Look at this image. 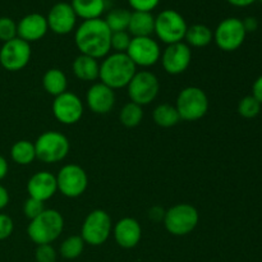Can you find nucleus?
I'll return each mask as SVG.
<instances>
[{
  "label": "nucleus",
  "mask_w": 262,
  "mask_h": 262,
  "mask_svg": "<svg viewBox=\"0 0 262 262\" xmlns=\"http://www.w3.org/2000/svg\"><path fill=\"white\" fill-rule=\"evenodd\" d=\"M112 33L101 18L83 20L74 32V42L79 53L99 60L110 54Z\"/></svg>",
  "instance_id": "1"
},
{
  "label": "nucleus",
  "mask_w": 262,
  "mask_h": 262,
  "mask_svg": "<svg viewBox=\"0 0 262 262\" xmlns=\"http://www.w3.org/2000/svg\"><path fill=\"white\" fill-rule=\"evenodd\" d=\"M137 72L129 56L125 53H113L104 58L100 64V82L113 90L124 89L132 81Z\"/></svg>",
  "instance_id": "2"
},
{
  "label": "nucleus",
  "mask_w": 262,
  "mask_h": 262,
  "mask_svg": "<svg viewBox=\"0 0 262 262\" xmlns=\"http://www.w3.org/2000/svg\"><path fill=\"white\" fill-rule=\"evenodd\" d=\"M64 229V217L58 210L45 209L37 217L30 220L27 234L35 245H51Z\"/></svg>",
  "instance_id": "3"
},
{
  "label": "nucleus",
  "mask_w": 262,
  "mask_h": 262,
  "mask_svg": "<svg viewBox=\"0 0 262 262\" xmlns=\"http://www.w3.org/2000/svg\"><path fill=\"white\" fill-rule=\"evenodd\" d=\"M176 107L181 120L197 122L209 112V97L200 87L188 86L178 94Z\"/></svg>",
  "instance_id": "4"
},
{
  "label": "nucleus",
  "mask_w": 262,
  "mask_h": 262,
  "mask_svg": "<svg viewBox=\"0 0 262 262\" xmlns=\"http://www.w3.org/2000/svg\"><path fill=\"white\" fill-rule=\"evenodd\" d=\"M36 159L45 164L63 161L71 150V142L63 133L58 130H46L35 141Z\"/></svg>",
  "instance_id": "5"
},
{
  "label": "nucleus",
  "mask_w": 262,
  "mask_h": 262,
  "mask_svg": "<svg viewBox=\"0 0 262 262\" xmlns=\"http://www.w3.org/2000/svg\"><path fill=\"white\" fill-rule=\"evenodd\" d=\"M164 227L176 237H183L196 229L200 222V214L189 204H177L166 210L164 215Z\"/></svg>",
  "instance_id": "6"
},
{
  "label": "nucleus",
  "mask_w": 262,
  "mask_h": 262,
  "mask_svg": "<svg viewBox=\"0 0 262 262\" xmlns=\"http://www.w3.org/2000/svg\"><path fill=\"white\" fill-rule=\"evenodd\" d=\"M187 25L186 19L179 12L174 9H165L155 17V31L159 40L166 45L182 42L186 36Z\"/></svg>",
  "instance_id": "7"
},
{
  "label": "nucleus",
  "mask_w": 262,
  "mask_h": 262,
  "mask_svg": "<svg viewBox=\"0 0 262 262\" xmlns=\"http://www.w3.org/2000/svg\"><path fill=\"white\" fill-rule=\"evenodd\" d=\"M113 232V222L105 210L96 209L90 212L83 220L81 228V237L86 245L101 246L109 239Z\"/></svg>",
  "instance_id": "8"
},
{
  "label": "nucleus",
  "mask_w": 262,
  "mask_h": 262,
  "mask_svg": "<svg viewBox=\"0 0 262 262\" xmlns=\"http://www.w3.org/2000/svg\"><path fill=\"white\" fill-rule=\"evenodd\" d=\"M127 91L130 101L140 106H145L151 104L158 97L160 91V82L152 72H136L132 81L127 86Z\"/></svg>",
  "instance_id": "9"
},
{
  "label": "nucleus",
  "mask_w": 262,
  "mask_h": 262,
  "mask_svg": "<svg viewBox=\"0 0 262 262\" xmlns=\"http://www.w3.org/2000/svg\"><path fill=\"white\" fill-rule=\"evenodd\" d=\"M58 191L68 199H77L86 192L89 177L84 169L77 164H67L56 174Z\"/></svg>",
  "instance_id": "10"
},
{
  "label": "nucleus",
  "mask_w": 262,
  "mask_h": 262,
  "mask_svg": "<svg viewBox=\"0 0 262 262\" xmlns=\"http://www.w3.org/2000/svg\"><path fill=\"white\" fill-rule=\"evenodd\" d=\"M245 27L242 19L235 17L225 18L217 25L214 31V41L217 48L227 53L238 50L243 45L246 40Z\"/></svg>",
  "instance_id": "11"
},
{
  "label": "nucleus",
  "mask_w": 262,
  "mask_h": 262,
  "mask_svg": "<svg viewBox=\"0 0 262 262\" xmlns=\"http://www.w3.org/2000/svg\"><path fill=\"white\" fill-rule=\"evenodd\" d=\"M32 55L31 45L19 37L3 42L0 48V66L8 72H18L28 66Z\"/></svg>",
  "instance_id": "12"
},
{
  "label": "nucleus",
  "mask_w": 262,
  "mask_h": 262,
  "mask_svg": "<svg viewBox=\"0 0 262 262\" xmlns=\"http://www.w3.org/2000/svg\"><path fill=\"white\" fill-rule=\"evenodd\" d=\"M51 110L55 119L61 124L73 125L83 117L84 106L82 100L76 94L67 91L54 97Z\"/></svg>",
  "instance_id": "13"
},
{
  "label": "nucleus",
  "mask_w": 262,
  "mask_h": 262,
  "mask_svg": "<svg viewBox=\"0 0 262 262\" xmlns=\"http://www.w3.org/2000/svg\"><path fill=\"white\" fill-rule=\"evenodd\" d=\"M125 54L136 67L148 68L160 60L161 49L158 41L152 37H132Z\"/></svg>",
  "instance_id": "14"
},
{
  "label": "nucleus",
  "mask_w": 262,
  "mask_h": 262,
  "mask_svg": "<svg viewBox=\"0 0 262 262\" xmlns=\"http://www.w3.org/2000/svg\"><path fill=\"white\" fill-rule=\"evenodd\" d=\"M161 64L164 71L171 76L184 73L191 66L192 50L186 42H177L168 45L161 53Z\"/></svg>",
  "instance_id": "15"
},
{
  "label": "nucleus",
  "mask_w": 262,
  "mask_h": 262,
  "mask_svg": "<svg viewBox=\"0 0 262 262\" xmlns=\"http://www.w3.org/2000/svg\"><path fill=\"white\" fill-rule=\"evenodd\" d=\"M49 30L56 35H68L76 28L77 15L69 3H56L49 10L48 17Z\"/></svg>",
  "instance_id": "16"
},
{
  "label": "nucleus",
  "mask_w": 262,
  "mask_h": 262,
  "mask_svg": "<svg viewBox=\"0 0 262 262\" xmlns=\"http://www.w3.org/2000/svg\"><path fill=\"white\" fill-rule=\"evenodd\" d=\"M117 97L115 91L102 82L94 83L86 92V104L92 113L105 115L114 107Z\"/></svg>",
  "instance_id": "17"
},
{
  "label": "nucleus",
  "mask_w": 262,
  "mask_h": 262,
  "mask_svg": "<svg viewBox=\"0 0 262 262\" xmlns=\"http://www.w3.org/2000/svg\"><path fill=\"white\" fill-rule=\"evenodd\" d=\"M113 235L119 247L130 250L140 243L142 238V228L135 217H123L113 227Z\"/></svg>",
  "instance_id": "18"
},
{
  "label": "nucleus",
  "mask_w": 262,
  "mask_h": 262,
  "mask_svg": "<svg viewBox=\"0 0 262 262\" xmlns=\"http://www.w3.org/2000/svg\"><path fill=\"white\" fill-rule=\"evenodd\" d=\"M27 192L30 197L45 202L53 199L58 192L56 176L50 171H37L27 182Z\"/></svg>",
  "instance_id": "19"
},
{
  "label": "nucleus",
  "mask_w": 262,
  "mask_h": 262,
  "mask_svg": "<svg viewBox=\"0 0 262 262\" xmlns=\"http://www.w3.org/2000/svg\"><path fill=\"white\" fill-rule=\"evenodd\" d=\"M49 26L46 17L38 13H31L25 15L17 23V37L31 43L41 40L48 33Z\"/></svg>",
  "instance_id": "20"
},
{
  "label": "nucleus",
  "mask_w": 262,
  "mask_h": 262,
  "mask_svg": "<svg viewBox=\"0 0 262 262\" xmlns=\"http://www.w3.org/2000/svg\"><path fill=\"white\" fill-rule=\"evenodd\" d=\"M127 31L132 37H151L155 31V17L151 12H132Z\"/></svg>",
  "instance_id": "21"
},
{
  "label": "nucleus",
  "mask_w": 262,
  "mask_h": 262,
  "mask_svg": "<svg viewBox=\"0 0 262 262\" xmlns=\"http://www.w3.org/2000/svg\"><path fill=\"white\" fill-rule=\"evenodd\" d=\"M72 69H73L74 76L81 81L94 82L99 78L100 63L97 59L81 54L74 59Z\"/></svg>",
  "instance_id": "22"
},
{
  "label": "nucleus",
  "mask_w": 262,
  "mask_h": 262,
  "mask_svg": "<svg viewBox=\"0 0 262 262\" xmlns=\"http://www.w3.org/2000/svg\"><path fill=\"white\" fill-rule=\"evenodd\" d=\"M71 5L77 18L79 17L83 20L101 18V14L106 9L105 0H72Z\"/></svg>",
  "instance_id": "23"
},
{
  "label": "nucleus",
  "mask_w": 262,
  "mask_h": 262,
  "mask_svg": "<svg viewBox=\"0 0 262 262\" xmlns=\"http://www.w3.org/2000/svg\"><path fill=\"white\" fill-rule=\"evenodd\" d=\"M42 87L49 95L56 97L67 92L68 89V78L66 73L59 68H51L43 73Z\"/></svg>",
  "instance_id": "24"
},
{
  "label": "nucleus",
  "mask_w": 262,
  "mask_h": 262,
  "mask_svg": "<svg viewBox=\"0 0 262 262\" xmlns=\"http://www.w3.org/2000/svg\"><path fill=\"white\" fill-rule=\"evenodd\" d=\"M184 40L187 41V45L189 48H205V46L210 45L214 40V32L211 28L207 27L206 25H201V23H196V25L188 26L187 28L186 36Z\"/></svg>",
  "instance_id": "25"
},
{
  "label": "nucleus",
  "mask_w": 262,
  "mask_h": 262,
  "mask_svg": "<svg viewBox=\"0 0 262 262\" xmlns=\"http://www.w3.org/2000/svg\"><path fill=\"white\" fill-rule=\"evenodd\" d=\"M10 158L18 165H30L36 159L35 143L27 140H19L10 148Z\"/></svg>",
  "instance_id": "26"
},
{
  "label": "nucleus",
  "mask_w": 262,
  "mask_h": 262,
  "mask_svg": "<svg viewBox=\"0 0 262 262\" xmlns=\"http://www.w3.org/2000/svg\"><path fill=\"white\" fill-rule=\"evenodd\" d=\"M154 122L161 128H171L177 125L181 120L176 105L160 104L154 109L152 113Z\"/></svg>",
  "instance_id": "27"
},
{
  "label": "nucleus",
  "mask_w": 262,
  "mask_h": 262,
  "mask_svg": "<svg viewBox=\"0 0 262 262\" xmlns=\"http://www.w3.org/2000/svg\"><path fill=\"white\" fill-rule=\"evenodd\" d=\"M130 12L123 8H117V9L110 10L105 17V23L110 28L112 32H120V31H127L128 25H129Z\"/></svg>",
  "instance_id": "28"
},
{
  "label": "nucleus",
  "mask_w": 262,
  "mask_h": 262,
  "mask_svg": "<svg viewBox=\"0 0 262 262\" xmlns=\"http://www.w3.org/2000/svg\"><path fill=\"white\" fill-rule=\"evenodd\" d=\"M119 119L124 127L135 128L140 125V123L143 119V109L140 105L129 101L122 107L119 113Z\"/></svg>",
  "instance_id": "29"
},
{
  "label": "nucleus",
  "mask_w": 262,
  "mask_h": 262,
  "mask_svg": "<svg viewBox=\"0 0 262 262\" xmlns=\"http://www.w3.org/2000/svg\"><path fill=\"white\" fill-rule=\"evenodd\" d=\"M84 241L81 235H71L60 245V255L66 260H76L84 250Z\"/></svg>",
  "instance_id": "30"
},
{
  "label": "nucleus",
  "mask_w": 262,
  "mask_h": 262,
  "mask_svg": "<svg viewBox=\"0 0 262 262\" xmlns=\"http://www.w3.org/2000/svg\"><path fill=\"white\" fill-rule=\"evenodd\" d=\"M262 105L252 95H248V96H245L238 104V113L242 118H246V119H252V118H256L261 112Z\"/></svg>",
  "instance_id": "31"
},
{
  "label": "nucleus",
  "mask_w": 262,
  "mask_h": 262,
  "mask_svg": "<svg viewBox=\"0 0 262 262\" xmlns=\"http://www.w3.org/2000/svg\"><path fill=\"white\" fill-rule=\"evenodd\" d=\"M132 36L128 33V31H120V32L112 33V50L114 53H127L129 48Z\"/></svg>",
  "instance_id": "32"
},
{
  "label": "nucleus",
  "mask_w": 262,
  "mask_h": 262,
  "mask_svg": "<svg viewBox=\"0 0 262 262\" xmlns=\"http://www.w3.org/2000/svg\"><path fill=\"white\" fill-rule=\"evenodd\" d=\"M17 37V23L9 17H0V41L7 42Z\"/></svg>",
  "instance_id": "33"
},
{
  "label": "nucleus",
  "mask_w": 262,
  "mask_h": 262,
  "mask_svg": "<svg viewBox=\"0 0 262 262\" xmlns=\"http://www.w3.org/2000/svg\"><path fill=\"white\" fill-rule=\"evenodd\" d=\"M43 210H45V202H41L38 200L32 199V197H28L23 204V214L30 220L37 217Z\"/></svg>",
  "instance_id": "34"
},
{
  "label": "nucleus",
  "mask_w": 262,
  "mask_h": 262,
  "mask_svg": "<svg viewBox=\"0 0 262 262\" xmlns=\"http://www.w3.org/2000/svg\"><path fill=\"white\" fill-rule=\"evenodd\" d=\"M56 257H58V253L51 245H40L36 247V262H56Z\"/></svg>",
  "instance_id": "35"
},
{
  "label": "nucleus",
  "mask_w": 262,
  "mask_h": 262,
  "mask_svg": "<svg viewBox=\"0 0 262 262\" xmlns=\"http://www.w3.org/2000/svg\"><path fill=\"white\" fill-rule=\"evenodd\" d=\"M14 223L7 214H0V241H5L13 234Z\"/></svg>",
  "instance_id": "36"
},
{
  "label": "nucleus",
  "mask_w": 262,
  "mask_h": 262,
  "mask_svg": "<svg viewBox=\"0 0 262 262\" xmlns=\"http://www.w3.org/2000/svg\"><path fill=\"white\" fill-rule=\"evenodd\" d=\"M133 12H152L159 5L160 0H128Z\"/></svg>",
  "instance_id": "37"
},
{
  "label": "nucleus",
  "mask_w": 262,
  "mask_h": 262,
  "mask_svg": "<svg viewBox=\"0 0 262 262\" xmlns=\"http://www.w3.org/2000/svg\"><path fill=\"white\" fill-rule=\"evenodd\" d=\"M252 96L262 105V76L258 77L252 86Z\"/></svg>",
  "instance_id": "38"
},
{
  "label": "nucleus",
  "mask_w": 262,
  "mask_h": 262,
  "mask_svg": "<svg viewBox=\"0 0 262 262\" xmlns=\"http://www.w3.org/2000/svg\"><path fill=\"white\" fill-rule=\"evenodd\" d=\"M243 22V27H245L246 32H255L256 30L258 28V20L256 19L255 17H247L242 20Z\"/></svg>",
  "instance_id": "39"
},
{
  "label": "nucleus",
  "mask_w": 262,
  "mask_h": 262,
  "mask_svg": "<svg viewBox=\"0 0 262 262\" xmlns=\"http://www.w3.org/2000/svg\"><path fill=\"white\" fill-rule=\"evenodd\" d=\"M9 192H8V189L5 188L3 184H0V210L5 209V207L8 206V204H9Z\"/></svg>",
  "instance_id": "40"
},
{
  "label": "nucleus",
  "mask_w": 262,
  "mask_h": 262,
  "mask_svg": "<svg viewBox=\"0 0 262 262\" xmlns=\"http://www.w3.org/2000/svg\"><path fill=\"white\" fill-rule=\"evenodd\" d=\"M164 215H165V211H164L161 207L154 206L152 209L150 210V214H148V216H150V219L154 220V222H160V220L164 219Z\"/></svg>",
  "instance_id": "41"
},
{
  "label": "nucleus",
  "mask_w": 262,
  "mask_h": 262,
  "mask_svg": "<svg viewBox=\"0 0 262 262\" xmlns=\"http://www.w3.org/2000/svg\"><path fill=\"white\" fill-rule=\"evenodd\" d=\"M8 171H9V165H8L7 159L0 155V181H3L7 177Z\"/></svg>",
  "instance_id": "42"
},
{
  "label": "nucleus",
  "mask_w": 262,
  "mask_h": 262,
  "mask_svg": "<svg viewBox=\"0 0 262 262\" xmlns=\"http://www.w3.org/2000/svg\"><path fill=\"white\" fill-rule=\"evenodd\" d=\"M255 2L256 0H228L229 4L234 5V7H238V8L250 7V5H252Z\"/></svg>",
  "instance_id": "43"
},
{
  "label": "nucleus",
  "mask_w": 262,
  "mask_h": 262,
  "mask_svg": "<svg viewBox=\"0 0 262 262\" xmlns=\"http://www.w3.org/2000/svg\"><path fill=\"white\" fill-rule=\"evenodd\" d=\"M260 2H262V0H260Z\"/></svg>",
  "instance_id": "44"
}]
</instances>
